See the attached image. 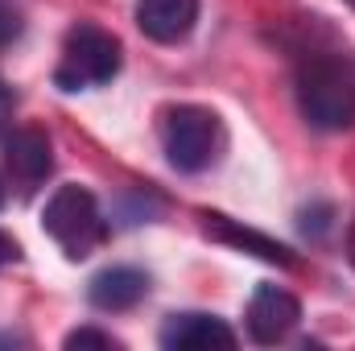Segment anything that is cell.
<instances>
[{"instance_id": "cell-1", "label": "cell", "mask_w": 355, "mask_h": 351, "mask_svg": "<svg viewBox=\"0 0 355 351\" xmlns=\"http://www.w3.org/2000/svg\"><path fill=\"white\" fill-rule=\"evenodd\" d=\"M297 108L322 132L355 124V54H318L297 75Z\"/></svg>"}, {"instance_id": "cell-2", "label": "cell", "mask_w": 355, "mask_h": 351, "mask_svg": "<svg viewBox=\"0 0 355 351\" xmlns=\"http://www.w3.org/2000/svg\"><path fill=\"white\" fill-rule=\"evenodd\" d=\"M42 228L46 236L71 257V261H83L91 257L103 236H107V223H103V211L95 203L87 186H58L50 198H46V211H42Z\"/></svg>"}, {"instance_id": "cell-3", "label": "cell", "mask_w": 355, "mask_h": 351, "mask_svg": "<svg viewBox=\"0 0 355 351\" xmlns=\"http://www.w3.org/2000/svg\"><path fill=\"white\" fill-rule=\"evenodd\" d=\"M120 42L99 29V25H75L62 42V58H58V71H54V83L62 91H91L103 87L120 75Z\"/></svg>"}, {"instance_id": "cell-4", "label": "cell", "mask_w": 355, "mask_h": 351, "mask_svg": "<svg viewBox=\"0 0 355 351\" xmlns=\"http://www.w3.org/2000/svg\"><path fill=\"white\" fill-rule=\"evenodd\" d=\"M162 141H166V157L170 166L182 174H202L215 166L219 149H223V124L211 108H198V103H182L166 116V128H162Z\"/></svg>"}, {"instance_id": "cell-5", "label": "cell", "mask_w": 355, "mask_h": 351, "mask_svg": "<svg viewBox=\"0 0 355 351\" xmlns=\"http://www.w3.org/2000/svg\"><path fill=\"white\" fill-rule=\"evenodd\" d=\"M54 170V149H50V137L42 128H17L8 132L4 141V174H8V186L29 198L42 190V182Z\"/></svg>"}, {"instance_id": "cell-6", "label": "cell", "mask_w": 355, "mask_h": 351, "mask_svg": "<svg viewBox=\"0 0 355 351\" xmlns=\"http://www.w3.org/2000/svg\"><path fill=\"white\" fill-rule=\"evenodd\" d=\"M302 318V306L281 285H261L248 302V335L257 343H281Z\"/></svg>"}, {"instance_id": "cell-7", "label": "cell", "mask_w": 355, "mask_h": 351, "mask_svg": "<svg viewBox=\"0 0 355 351\" xmlns=\"http://www.w3.org/2000/svg\"><path fill=\"white\" fill-rule=\"evenodd\" d=\"M162 348L170 351L236 348V331L215 314H170L166 327H162Z\"/></svg>"}, {"instance_id": "cell-8", "label": "cell", "mask_w": 355, "mask_h": 351, "mask_svg": "<svg viewBox=\"0 0 355 351\" xmlns=\"http://www.w3.org/2000/svg\"><path fill=\"white\" fill-rule=\"evenodd\" d=\"M198 21V0H137V25L145 37L174 46L182 37H190Z\"/></svg>"}, {"instance_id": "cell-9", "label": "cell", "mask_w": 355, "mask_h": 351, "mask_svg": "<svg viewBox=\"0 0 355 351\" xmlns=\"http://www.w3.org/2000/svg\"><path fill=\"white\" fill-rule=\"evenodd\" d=\"M145 293H149V277H145L141 268H132V264H112V268L95 273V277H91V289H87L91 306L103 310V314L132 310Z\"/></svg>"}, {"instance_id": "cell-10", "label": "cell", "mask_w": 355, "mask_h": 351, "mask_svg": "<svg viewBox=\"0 0 355 351\" xmlns=\"http://www.w3.org/2000/svg\"><path fill=\"white\" fill-rule=\"evenodd\" d=\"M202 219H207V232H211V236H219V240H227V244H240V248H252V252L265 257V261L289 264V252H285L281 244H272V240L257 236V232H248V228H236L227 215H202Z\"/></svg>"}, {"instance_id": "cell-11", "label": "cell", "mask_w": 355, "mask_h": 351, "mask_svg": "<svg viewBox=\"0 0 355 351\" xmlns=\"http://www.w3.org/2000/svg\"><path fill=\"white\" fill-rule=\"evenodd\" d=\"M21 33H25V12H21L12 0H0V50L12 46Z\"/></svg>"}, {"instance_id": "cell-12", "label": "cell", "mask_w": 355, "mask_h": 351, "mask_svg": "<svg viewBox=\"0 0 355 351\" xmlns=\"http://www.w3.org/2000/svg\"><path fill=\"white\" fill-rule=\"evenodd\" d=\"M67 348H116V339H112L107 331L83 327V331H71V335H67Z\"/></svg>"}, {"instance_id": "cell-13", "label": "cell", "mask_w": 355, "mask_h": 351, "mask_svg": "<svg viewBox=\"0 0 355 351\" xmlns=\"http://www.w3.org/2000/svg\"><path fill=\"white\" fill-rule=\"evenodd\" d=\"M17 257H21V248H17V240H12L8 232H0V268H4V264H12Z\"/></svg>"}, {"instance_id": "cell-14", "label": "cell", "mask_w": 355, "mask_h": 351, "mask_svg": "<svg viewBox=\"0 0 355 351\" xmlns=\"http://www.w3.org/2000/svg\"><path fill=\"white\" fill-rule=\"evenodd\" d=\"M8 108H12V99H8V87L0 83V128H4V120H8Z\"/></svg>"}, {"instance_id": "cell-15", "label": "cell", "mask_w": 355, "mask_h": 351, "mask_svg": "<svg viewBox=\"0 0 355 351\" xmlns=\"http://www.w3.org/2000/svg\"><path fill=\"white\" fill-rule=\"evenodd\" d=\"M347 248H352V264H355V223H352V236H347Z\"/></svg>"}, {"instance_id": "cell-16", "label": "cell", "mask_w": 355, "mask_h": 351, "mask_svg": "<svg viewBox=\"0 0 355 351\" xmlns=\"http://www.w3.org/2000/svg\"><path fill=\"white\" fill-rule=\"evenodd\" d=\"M0 207H4V182H0Z\"/></svg>"}, {"instance_id": "cell-17", "label": "cell", "mask_w": 355, "mask_h": 351, "mask_svg": "<svg viewBox=\"0 0 355 351\" xmlns=\"http://www.w3.org/2000/svg\"><path fill=\"white\" fill-rule=\"evenodd\" d=\"M347 4H352V8H355V0H347Z\"/></svg>"}]
</instances>
